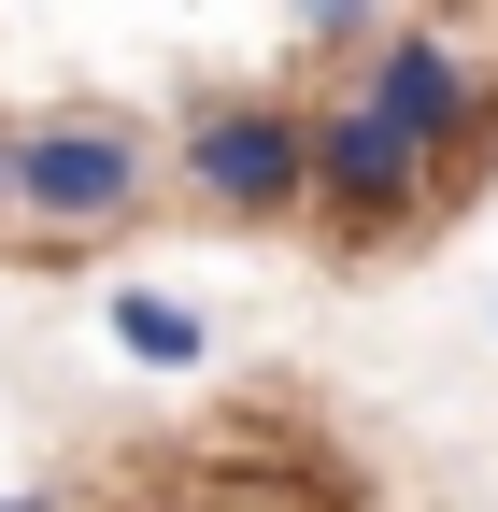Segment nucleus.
Listing matches in <instances>:
<instances>
[{
	"label": "nucleus",
	"instance_id": "nucleus-5",
	"mask_svg": "<svg viewBox=\"0 0 498 512\" xmlns=\"http://www.w3.org/2000/svg\"><path fill=\"white\" fill-rule=\"evenodd\" d=\"M114 356H129V370H200L214 356V313L171 299V285H129V299H114Z\"/></svg>",
	"mask_w": 498,
	"mask_h": 512
},
{
	"label": "nucleus",
	"instance_id": "nucleus-2",
	"mask_svg": "<svg viewBox=\"0 0 498 512\" xmlns=\"http://www.w3.org/2000/svg\"><path fill=\"white\" fill-rule=\"evenodd\" d=\"M427 214H442V157H427L399 114H370L356 86L314 100V228H328L342 256H370V242H399V228H427Z\"/></svg>",
	"mask_w": 498,
	"mask_h": 512
},
{
	"label": "nucleus",
	"instance_id": "nucleus-4",
	"mask_svg": "<svg viewBox=\"0 0 498 512\" xmlns=\"http://www.w3.org/2000/svg\"><path fill=\"white\" fill-rule=\"evenodd\" d=\"M356 100H370V114H399L413 143L442 157V185L498 143V72H484L470 43H442V29H385V43L356 57Z\"/></svg>",
	"mask_w": 498,
	"mask_h": 512
},
{
	"label": "nucleus",
	"instance_id": "nucleus-8",
	"mask_svg": "<svg viewBox=\"0 0 498 512\" xmlns=\"http://www.w3.org/2000/svg\"><path fill=\"white\" fill-rule=\"evenodd\" d=\"M0 512H57V498H0Z\"/></svg>",
	"mask_w": 498,
	"mask_h": 512
},
{
	"label": "nucleus",
	"instance_id": "nucleus-6",
	"mask_svg": "<svg viewBox=\"0 0 498 512\" xmlns=\"http://www.w3.org/2000/svg\"><path fill=\"white\" fill-rule=\"evenodd\" d=\"M299 29H314V43H356V57L385 43V29H370V0H299Z\"/></svg>",
	"mask_w": 498,
	"mask_h": 512
},
{
	"label": "nucleus",
	"instance_id": "nucleus-3",
	"mask_svg": "<svg viewBox=\"0 0 498 512\" xmlns=\"http://www.w3.org/2000/svg\"><path fill=\"white\" fill-rule=\"evenodd\" d=\"M185 200L228 214V228L314 214V114L299 100H200L185 114Z\"/></svg>",
	"mask_w": 498,
	"mask_h": 512
},
{
	"label": "nucleus",
	"instance_id": "nucleus-7",
	"mask_svg": "<svg viewBox=\"0 0 498 512\" xmlns=\"http://www.w3.org/2000/svg\"><path fill=\"white\" fill-rule=\"evenodd\" d=\"M0 242H15V128H0Z\"/></svg>",
	"mask_w": 498,
	"mask_h": 512
},
{
	"label": "nucleus",
	"instance_id": "nucleus-9",
	"mask_svg": "<svg viewBox=\"0 0 498 512\" xmlns=\"http://www.w3.org/2000/svg\"><path fill=\"white\" fill-rule=\"evenodd\" d=\"M228 512H285V498H228Z\"/></svg>",
	"mask_w": 498,
	"mask_h": 512
},
{
	"label": "nucleus",
	"instance_id": "nucleus-1",
	"mask_svg": "<svg viewBox=\"0 0 498 512\" xmlns=\"http://www.w3.org/2000/svg\"><path fill=\"white\" fill-rule=\"evenodd\" d=\"M157 214V143L129 114H29L15 128V242L29 256H86L114 228H143Z\"/></svg>",
	"mask_w": 498,
	"mask_h": 512
}]
</instances>
